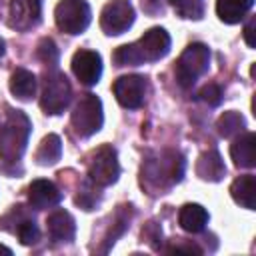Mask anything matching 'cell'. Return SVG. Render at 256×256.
Masks as SVG:
<instances>
[{"mask_svg": "<svg viewBox=\"0 0 256 256\" xmlns=\"http://www.w3.org/2000/svg\"><path fill=\"white\" fill-rule=\"evenodd\" d=\"M30 120L22 110H8V116L0 128V160L14 164L22 158L28 136H30Z\"/></svg>", "mask_w": 256, "mask_h": 256, "instance_id": "cell-1", "label": "cell"}, {"mask_svg": "<svg viewBox=\"0 0 256 256\" xmlns=\"http://www.w3.org/2000/svg\"><path fill=\"white\" fill-rule=\"evenodd\" d=\"M182 174H184V158L180 152L174 150H166L156 160H146L142 164V178L154 182L160 188L180 182Z\"/></svg>", "mask_w": 256, "mask_h": 256, "instance_id": "cell-2", "label": "cell"}, {"mask_svg": "<svg viewBox=\"0 0 256 256\" xmlns=\"http://www.w3.org/2000/svg\"><path fill=\"white\" fill-rule=\"evenodd\" d=\"M210 66V50L202 42L190 44L176 62V80L182 88L194 86V82L208 72Z\"/></svg>", "mask_w": 256, "mask_h": 256, "instance_id": "cell-3", "label": "cell"}, {"mask_svg": "<svg viewBox=\"0 0 256 256\" xmlns=\"http://www.w3.org/2000/svg\"><path fill=\"white\" fill-rule=\"evenodd\" d=\"M72 98V88L68 78L58 72H46L42 76V92H40V106L46 114H60L66 110Z\"/></svg>", "mask_w": 256, "mask_h": 256, "instance_id": "cell-4", "label": "cell"}, {"mask_svg": "<svg viewBox=\"0 0 256 256\" xmlns=\"http://www.w3.org/2000/svg\"><path fill=\"white\" fill-rule=\"evenodd\" d=\"M72 126L80 136H92L102 128V102L96 94H82L72 110Z\"/></svg>", "mask_w": 256, "mask_h": 256, "instance_id": "cell-5", "label": "cell"}, {"mask_svg": "<svg viewBox=\"0 0 256 256\" xmlns=\"http://www.w3.org/2000/svg\"><path fill=\"white\" fill-rule=\"evenodd\" d=\"M90 6L86 0H60L54 10L56 26L66 34H80L90 24Z\"/></svg>", "mask_w": 256, "mask_h": 256, "instance_id": "cell-6", "label": "cell"}, {"mask_svg": "<svg viewBox=\"0 0 256 256\" xmlns=\"http://www.w3.org/2000/svg\"><path fill=\"white\" fill-rule=\"evenodd\" d=\"M88 176L96 186H110L120 176V164L116 150L110 144L100 146L88 162Z\"/></svg>", "mask_w": 256, "mask_h": 256, "instance_id": "cell-7", "label": "cell"}, {"mask_svg": "<svg viewBox=\"0 0 256 256\" xmlns=\"http://www.w3.org/2000/svg\"><path fill=\"white\" fill-rule=\"evenodd\" d=\"M134 24V8L128 0H110L100 14V26L108 36H118Z\"/></svg>", "mask_w": 256, "mask_h": 256, "instance_id": "cell-8", "label": "cell"}, {"mask_svg": "<svg viewBox=\"0 0 256 256\" xmlns=\"http://www.w3.org/2000/svg\"><path fill=\"white\" fill-rule=\"evenodd\" d=\"M112 92L118 100L120 106L124 108H140L146 100V92H148V84H146V78L144 76H138V74H126V76H120L114 86H112Z\"/></svg>", "mask_w": 256, "mask_h": 256, "instance_id": "cell-9", "label": "cell"}, {"mask_svg": "<svg viewBox=\"0 0 256 256\" xmlns=\"http://www.w3.org/2000/svg\"><path fill=\"white\" fill-rule=\"evenodd\" d=\"M72 72L84 86H94L102 76V58L94 50H78L72 56Z\"/></svg>", "mask_w": 256, "mask_h": 256, "instance_id": "cell-10", "label": "cell"}, {"mask_svg": "<svg viewBox=\"0 0 256 256\" xmlns=\"http://www.w3.org/2000/svg\"><path fill=\"white\" fill-rule=\"evenodd\" d=\"M40 0H10V26L16 30H30L40 22Z\"/></svg>", "mask_w": 256, "mask_h": 256, "instance_id": "cell-11", "label": "cell"}, {"mask_svg": "<svg viewBox=\"0 0 256 256\" xmlns=\"http://www.w3.org/2000/svg\"><path fill=\"white\" fill-rule=\"evenodd\" d=\"M138 48H140V52L144 56V62L160 60L170 52V34L160 26L150 28L138 40Z\"/></svg>", "mask_w": 256, "mask_h": 256, "instance_id": "cell-12", "label": "cell"}, {"mask_svg": "<svg viewBox=\"0 0 256 256\" xmlns=\"http://www.w3.org/2000/svg\"><path fill=\"white\" fill-rule=\"evenodd\" d=\"M62 200V192L56 188L54 182L38 178L28 186V202L36 208V210H44V208H52Z\"/></svg>", "mask_w": 256, "mask_h": 256, "instance_id": "cell-13", "label": "cell"}, {"mask_svg": "<svg viewBox=\"0 0 256 256\" xmlns=\"http://www.w3.org/2000/svg\"><path fill=\"white\" fill-rule=\"evenodd\" d=\"M230 156L238 168H254L256 166V136L254 132H244L230 146Z\"/></svg>", "mask_w": 256, "mask_h": 256, "instance_id": "cell-14", "label": "cell"}, {"mask_svg": "<svg viewBox=\"0 0 256 256\" xmlns=\"http://www.w3.org/2000/svg\"><path fill=\"white\" fill-rule=\"evenodd\" d=\"M46 228H48L50 238L56 242H70L76 234L74 218L66 210H54L46 218Z\"/></svg>", "mask_w": 256, "mask_h": 256, "instance_id": "cell-15", "label": "cell"}, {"mask_svg": "<svg viewBox=\"0 0 256 256\" xmlns=\"http://www.w3.org/2000/svg\"><path fill=\"white\" fill-rule=\"evenodd\" d=\"M196 174L202 178V180H208V182H218L224 178L226 174V166H224V160L222 156L216 152V150H206L200 154L198 162H196Z\"/></svg>", "mask_w": 256, "mask_h": 256, "instance_id": "cell-16", "label": "cell"}, {"mask_svg": "<svg viewBox=\"0 0 256 256\" xmlns=\"http://www.w3.org/2000/svg\"><path fill=\"white\" fill-rule=\"evenodd\" d=\"M178 222L182 226V230L190 232V234H198L206 228L208 224V212L204 206L200 204H184L180 208V214H178Z\"/></svg>", "mask_w": 256, "mask_h": 256, "instance_id": "cell-17", "label": "cell"}, {"mask_svg": "<svg viewBox=\"0 0 256 256\" xmlns=\"http://www.w3.org/2000/svg\"><path fill=\"white\" fill-rule=\"evenodd\" d=\"M230 196L234 198L236 204L254 210L256 204V178L252 174H244L240 178H236L230 186Z\"/></svg>", "mask_w": 256, "mask_h": 256, "instance_id": "cell-18", "label": "cell"}, {"mask_svg": "<svg viewBox=\"0 0 256 256\" xmlns=\"http://www.w3.org/2000/svg\"><path fill=\"white\" fill-rule=\"evenodd\" d=\"M10 92L18 98V100H32L36 96V76L26 70V68H18L12 72L10 76Z\"/></svg>", "mask_w": 256, "mask_h": 256, "instance_id": "cell-19", "label": "cell"}, {"mask_svg": "<svg viewBox=\"0 0 256 256\" xmlns=\"http://www.w3.org/2000/svg\"><path fill=\"white\" fill-rule=\"evenodd\" d=\"M252 4L254 0H216V14L224 24H238Z\"/></svg>", "mask_w": 256, "mask_h": 256, "instance_id": "cell-20", "label": "cell"}, {"mask_svg": "<svg viewBox=\"0 0 256 256\" xmlns=\"http://www.w3.org/2000/svg\"><path fill=\"white\" fill-rule=\"evenodd\" d=\"M60 156H62V140L56 134H48L42 138L34 158L40 166H52L60 160Z\"/></svg>", "mask_w": 256, "mask_h": 256, "instance_id": "cell-21", "label": "cell"}, {"mask_svg": "<svg viewBox=\"0 0 256 256\" xmlns=\"http://www.w3.org/2000/svg\"><path fill=\"white\" fill-rule=\"evenodd\" d=\"M216 128H218V134L222 138H232L236 134H240L244 128H246V120L240 112H234V110H228L224 112L218 122H216Z\"/></svg>", "mask_w": 256, "mask_h": 256, "instance_id": "cell-22", "label": "cell"}, {"mask_svg": "<svg viewBox=\"0 0 256 256\" xmlns=\"http://www.w3.org/2000/svg\"><path fill=\"white\" fill-rule=\"evenodd\" d=\"M112 58H114L116 66H140V64H144V56L138 48V42L118 46Z\"/></svg>", "mask_w": 256, "mask_h": 256, "instance_id": "cell-23", "label": "cell"}, {"mask_svg": "<svg viewBox=\"0 0 256 256\" xmlns=\"http://www.w3.org/2000/svg\"><path fill=\"white\" fill-rule=\"evenodd\" d=\"M170 6L186 20H200L204 16V0H170Z\"/></svg>", "mask_w": 256, "mask_h": 256, "instance_id": "cell-24", "label": "cell"}, {"mask_svg": "<svg viewBox=\"0 0 256 256\" xmlns=\"http://www.w3.org/2000/svg\"><path fill=\"white\" fill-rule=\"evenodd\" d=\"M14 232H16L18 240H20L24 246L36 244V242L40 240V230H38L36 222H34L32 218H26V216H22V218L18 220V226L14 228Z\"/></svg>", "mask_w": 256, "mask_h": 256, "instance_id": "cell-25", "label": "cell"}, {"mask_svg": "<svg viewBox=\"0 0 256 256\" xmlns=\"http://www.w3.org/2000/svg\"><path fill=\"white\" fill-rule=\"evenodd\" d=\"M58 46L54 44V40L52 38H42L40 42H38V48H36V56L44 62V64H48V66H54L56 62H58Z\"/></svg>", "mask_w": 256, "mask_h": 256, "instance_id": "cell-26", "label": "cell"}, {"mask_svg": "<svg viewBox=\"0 0 256 256\" xmlns=\"http://www.w3.org/2000/svg\"><path fill=\"white\" fill-rule=\"evenodd\" d=\"M198 98L208 106H218L222 102V88L218 84H206L200 88Z\"/></svg>", "mask_w": 256, "mask_h": 256, "instance_id": "cell-27", "label": "cell"}, {"mask_svg": "<svg viewBox=\"0 0 256 256\" xmlns=\"http://www.w3.org/2000/svg\"><path fill=\"white\" fill-rule=\"evenodd\" d=\"M254 28H256V18L252 16V18L248 20V24L244 26V40H246V44H248L250 48L256 46V40H254Z\"/></svg>", "mask_w": 256, "mask_h": 256, "instance_id": "cell-28", "label": "cell"}, {"mask_svg": "<svg viewBox=\"0 0 256 256\" xmlns=\"http://www.w3.org/2000/svg\"><path fill=\"white\" fill-rule=\"evenodd\" d=\"M0 254H4V256H12V250H10V248H6V246H2V244H0Z\"/></svg>", "mask_w": 256, "mask_h": 256, "instance_id": "cell-29", "label": "cell"}, {"mask_svg": "<svg viewBox=\"0 0 256 256\" xmlns=\"http://www.w3.org/2000/svg\"><path fill=\"white\" fill-rule=\"evenodd\" d=\"M142 4H146L148 8H152V6H156V4H158V0H142Z\"/></svg>", "mask_w": 256, "mask_h": 256, "instance_id": "cell-30", "label": "cell"}, {"mask_svg": "<svg viewBox=\"0 0 256 256\" xmlns=\"http://www.w3.org/2000/svg\"><path fill=\"white\" fill-rule=\"evenodd\" d=\"M2 56H4V40L0 38V58H2Z\"/></svg>", "mask_w": 256, "mask_h": 256, "instance_id": "cell-31", "label": "cell"}]
</instances>
